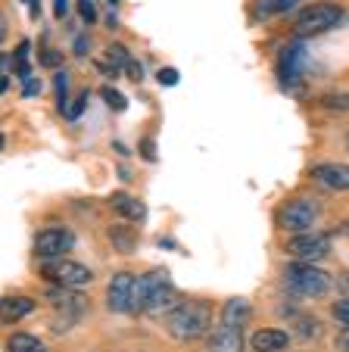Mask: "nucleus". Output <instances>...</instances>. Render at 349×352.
<instances>
[{"instance_id":"obj_29","label":"nucleus","mask_w":349,"mask_h":352,"mask_svg":"<svg viewBox=\"0 0 349 352\" xmlns=\"http://www.w3.org/2000/svg\"><path fill=\"white\" fill-rule=\"evenodd\" d=\"M85 103H87V91H81V94H78V100H75V107H69V109H66V119H78V116L85 113Z\"/></svg>"},{"instance_id":"obj_26","label":"nucleus","mask_w":349,"mask_h":352,"mask_svg":"<svg viewBox=\"0 0 349 352\" xmlns=\"http://www.w3.org/2000/svg\"><path fill=\"white\" fill-rule=\"evenodd\" d=\"M100 94H103V100H106V103H109V109H116V113H122V109L128 107V100L122 97V94L116 91V87H109V85H106Z\"/></svg>"},{"instance_id":"obj_13","label":"nucleus","mask_w":349,"mask_h":352,"mask_svg":"<svg viewBox=\"0 0 349 352\" xmlns=\"http://www.w3.org/2000/svg\"><path fill=\"white\" fill-rule=\"evenodd\" d=\"M309 175L315 184L328 187V190H349V166H343V162H321Z\"/></svg>"},{"instance_id":"obj_5","label":"nucleus","mask_w":349,"mask_h":352,"mask_svg":"<svg viewBox=\"0 0 349 352\" xmlns=\"http://www.w3.org/2000/svg\"><path fill=\"white\" fill-rule=\"evenodd\" d=\"M41 278L53 287H69V290H78V287H87L94 280V272L87 265L75 259H44L41 265Z\"/></svg>"},{"instance_id":"obj_3","label":"nucleus","mask_w":349,"mask_h":352,"mask_svg":"<svg viewBox=\"0 0 349 352\" xmlns=\"http://www.w3.org/2000/svg\"><path fill=\"white\" fill-rule=\"evenodd\" d=\"M284 280L297 296H324V293L334 287V278L328 272H321L318 265H309V262H290L284 268Z\"/></svg>"},{"instance_id":"obj_15","label":"nucleus","mask_w":349,"mask_h":352,"mask_svg":"<svg viewBox=\"0 0 349 352\" xmlns=\"http://www.w3.org/2000/svg\"><path fill=\"white\" fill-rule=\"evenodd\" d=\"M250 343L256 352H281V349H287L290 333L284 327H259Z\"/></svg>"},{"instance_id":"obj_20","label":"nucleus","mask_w":349,"mask_h":352,"mask_svg":"<svg viewBox=\"0 0 349 352\" xmlns=\"http://www.w3.org/2000/svg\"><path fill=\"white\" fill-rule=\"evenodd\" d=\"M7 352H47L34 333H13L7 340Z\"/></svg>"},{"instance_id":"obj_37","label":"nucleus","mask_w":349,"mask_h":352,"mask_svg":"<svg viewBox=\"0 0 349 352\" xmlns=\"http://www.w3.org/2000/svg\"><path fill=\"white\" fill-rule=\"evenodd\" d=\"M340 231H343V234H349V221H343V225H340Z\"/></svg>"},{"instance_id":"obj_8","label":"nucleus","mask_w":349,"mask_h":352,"mask_svg":"<svg viewBox=\"0 0 349 352\" xmlns=\"http://www.w3.org/2000/svg\"><path fill=\"white\" fill-rule=\"evenodd\" d=\"M72 246H75V234L63 225L44 228V231H38V237H34V253H38L41 259H63L66 253H72Z\"/></svg>"},{"instance_id":"obj_6","label":"nucleus","mask_w":349,"mask_h":352,"mask_svg":"<svg viewBox=\"0 0 349 352\" xmlns=\"http://www.w3.org/2000/svg\"><path fill=\"white\" fill-rule=\"evenodd\" d=\"M318 219V206L312 199H287L281 209H277V225L290 234H306Z\"/></svg>"},{"instance_id":"obj_12","label":"nucleus","mask_w":349,"mask_h":352,"mask_svg":"<svg viewBox=\"0 0 349 352\" xmlns=\"http://www.w3.org/2000/svg\"><path fill=\"white\" fill-rule=\"evenodd\" d=\"M209 352H244V327L222 321L209 333Z\"/></svg>"},{"instance_id":"obj_31","label":"nucleus","mask_w":349,"mask_h":352,"mask_svg":"<svg viewBox=\"0 0 349 352\" xmlns=\"http://www.w3.org/2000/svg\"><path fill=\"white\" fill-rule=\"evenodd\" d=\"M125 72H128V78H131V81H144V72H140V63L134 60V56H131V60H128Z\"/></svg>"},{"instance_id":"obj_23","label":"nucleus","mask_w":349,"mask_h":352,"mask_svg":"<svg viewBox=\"0 0 349 352\" xmlns=\"http://www.w3.org/2000/svg\"><path fill=\"white\" fill-rule=\"evenodd\" d=\"M53 81H56V109H60V113L63 116H66V103H69V97H66V91H69V75L66 72H56V78H53Z\"/></svg>"},{"instance_id":"obj_7","label":"nucleus","mask_w":349,"mask_h":352,"mask_svg":"<svg viewBox=\"0 0 349 352\" xmlns=\"http://www.w3.org/2000/svg\"><path fill=\"white\" fill-rule=\"evenodd\" d=\"M287 256H293V262H309V265H315L318 259H324V256L330 253V237L328 234H293V237L287 240Z\"/></svg>"},{"instance_id":"obj_11","label":"nucleus","mask_w":349,"mask_h":352,"mask_svg":"<svg viewBox=\"0 0 349 352\" xmlns=\"http://www.w3.org/2000/svg\"><path fill=\"white\" fill-rule=\"evenodd\" d=\"M303 63H306V47L299 44V41H293V44H287L277 54V81H281L284 87H293L299 78H303Z\"/></svg>"},{"instance_id":"obj_32","label":"nucleus","mask_w":349,"mask_h":352,"mask_svg":"<svg viewBox=\"0 0 349 352\" xmlns=\"http://www.w3.org/2000/svg\"><path fill=\"white\" fill-rule=\"evenodd\" d=\"M140 156H144V160H156V144H153L150 138L140 140Z\"/></svg>"},{"instance_id":"obj_10","label":"nucleus","mask_w":349,"mask_h":352,"mask_svg":"<svg viewBox=\"0 0 349 352\" xmlns=\"http://www.w3.org/2000/svg\"><path fill=\"white\" fill-rule=\"evenodd\" d=\"M47 299H50V306L56 309V312H63V327L60 331H66V324H72L78 315H85L87 302H91L85 293L69 290V287H50V290H47Z\"/></svg>"},{"instance_id":"obj_34","label":"nucleus","mask_w":349,"mask_h":352,"mask_svg":"<svg viewBox=\"0 0 349 352\" xmlns=\"http://www.w3.org/2000/svg\"><path fill=\"white\" fill-rule=\"evenodd\" d=\"M41 63H44V66H60V54H56V50H44Z\"/></svg>"},{"instance_id":"obj_4","label":"nucleus","mask_w":349,"mask_h":352,"mask_svg":"<svg viewBox=\"0 0 349 352\" xmlns=\"http://www.w3.org/2000/svg\"><path fill=\"white\" fill-rule=\"evenodd\" d=\"M340 19H343V7H337L330 0H321V3H309V7L299 10L293 32H297V38H315V34H324L328 28H334Z\"/></svg>"},{"instance_id":"obj_39","label":"nucleus","mask_w":349,"mask_h":352,"mask_svg":"<svg viewBox=\"0 0 349 352\" xmlns=\"http://www.w3.org/2000/svg\"><path fill=\"white\" fill-rule=\"evenodd\" d=\"M346 150H349V134H346Z\"/></svg>"},{"instance_id":"obj_35","label":"nucleus","mask_w":349,"mask_h":352,"mask_svg":"<svg viewBox=\"0 0 349 352\" xmlns=\"http://www.w3.org/2000/svg\"><path fill=\"white\" fill-rule=\"evenodd\" d=\"M66 10H69V3H66V0H56V7H53V13H56V19H63V16H66Z\"/></svg>"},{"instance_id":"obj_14","label":"nucleus","mask_w":349,"mask_h":352,"mask_svg":"<svg viewBox=\"0 0 349 352\" xmlns=\"http://www.w3.org/2000/svg\"><path fill=\"white\" fill-rule=\"evenodd\" d=\"M34 312L32 296H3L0 299V324H16Z\"/></svg>"},{"instance_id":"obj_38","label":"nucleus","mask_w":349,"mask_h":352,"mask_svg":"<svg viewBox=\"0 0 349 352\" xmlns=\"http://www.w3.org/2000/svg\"><path fill=\"white\" fill-rule=\"evenodd\" d=\"M0 150H3V134H0Z\"/></svg>"},{"instance_id":"obj_28","label":"nucleus","mask_w":349,"mask_h":352,"mask_svg":"<svg viewBox=\"0 0 349 352\" xmlns=\"http://www.w3.org/2000/svg\"><path fill=\"white\" fill-rule=\"evenodd\" d=\"M334 318L340 321L343 327H349V296H343L340 302H334Z\"/></svg>"},{"instance_id":"obj_36","label":"nucleus","mask_w":349,"mask_h":352,"mask_svg":"<svg viewBox=\"0 0 349 352\" xmlns=\"http://www.w3.org/2000/svg\"><path fill=\"white\" fill-rule=\"evenodd\" d=\"M7 32H10V25H7V16L0 13V44L7 41Z\"/></svg>"},{"instance_id":"obj_16","label":"nucleus","mask_w":349,"mask_h":352,"mask_svg":"<svg viewBox=\"0 0 349 352\" xmlns=\"http://www.w3.org/2000/svg\"><path fill=\"white\" fill-rule=\"evenodd\" d=\"M109 206H112V212H119L122 219L128 221V225L147 219V206L140 203L138 197H131V193H112V197H109Z\"/></svg>"},{"instance_id":"obj_25","label":"nucleus","mask_w":349,"mask_h":352,"mask_svg":"<svg viewBox=\"0 0 349 352\" xmlns=\"http://www.w3.org/2000/svg\"><path fill=\"white\" fill-rule=\"evenodd\" d=\"M106 60L112 63L116 69H125L128 66V60H131V54H128V47H122V44H109V50H106Z\"/></svg>"},{"instance_id":"obj_19","label":"nucleus","mask_w":349,"mask_h":352,"mask_svg":"<svg viewBox=\"0 0 349 352\" xmlns=\"http://www.w3.org/2000/svg\"><path fill=\"white\" fill-rule=\"evenodd\" d=\"M109 240H112V246L119 250V253H134L138 250V231H134L131 225H112L109 228Z\"/></svg>"},{"instance_id":"obj_21","label":"nucleus","mask_w":349,"mask_h":352,"mask_svg":"<svg viewBox=\"0 0 349 352\" xmlns=\"http://www.w3.org/2000/svg\"><path fill=\"white\" fill-rule=\"evenodd\" d=\"M28 56H32V44H28V41H22V44L16 47V54H13V69H16V75H19L22 81L32 78V66H28Z\"/></svg>"},{"instance_id":"obj_30","label":"nucleus","mask_w":349,"mask_h":352,"mask_svg":"<svg viewBox=\"0 0 349 352\" xmlns=\"http://www.w3.org/2000/svg\"><path fill=\"white\" fill-rule=\"evenodd\" d=\"M78 10H81V16H85V22H97V10H94L91 0H78Z\"/></svg>"},{"instance_id":"obj_27","label":"nucleus","mask_w":349,"mask_h":352,"mask_svg":"<svg viewBox=\"0 0 349 352\" xmlns=\"http://www.w3.org/2000/svg\"><path fill=\"white\" fill-rule=\"evenodd\" d=\"M178 78H181V75H178V69H169V66H165V69H159V72H156V81H159V85H162V87L178 85Z\"/></svg>"},{"instance_id":"obj_24","label":"nucleus","mask_w":349,"mask_h":352,"mask_svg":"<svg viewBox=\"0 0 349 352\" xmlns=\"http://www.w3.org/2000/svg\"><path fill=\"white\" fill-rule=\"evenodd\" d=\"M321 107L324 109H337V113H349V94H324Z\"/></svg>"},{"instance_id":"obj_1","label":"nucleus","mask_w":349,"mask_h":352,"mask_svg":"<svg viewBox=\"0 0 349 352\" xmlns=\"http://www.w3.org/2000/svg\"><path fill=\"white\" fill-rule=\"evenodd\" d=\"M178 302H181V296L165 268H153L144 278H138V287H134V312L169 315Z\"/></svg>"},{"instance_id":"obj_17","label":"nucleus","mask_w":349,"mask_h":352,"mask_svg":"<svg viewBox=\"0 0 349 352\" xmlns=\"http://www.w3.org/2000/svg\"><path fill=\"white\" fill-rule=\"evenodd\" d=\"M250 318H253V306L246 302L244 296H234V299H228V302L222 306V321H231V324L246 327L250 324Z\"/></svg>"},{"instance_id":"obj_22","label":"nucleus","mask_w":349,"mask_h":352,"mask_svg":"<svg viewBox=\"0 0 349 352\" xmlns=\"http://www.w3.org/2000/svg\"><path fill=\"white\" fill-rule=\"evenodd\" d=\"M297 333L303 340H315L318 333H321V324H318L312 315H303V318H297Z\"/></svg>"},{"instance_id":"obj_9","label":"nucleus","mask_w":349,"mask_h":352,"mask_svg":"<svg viewBox=\"0 0 349 352\" xmlns=\"http://www.w3.org/2000/svg\"><path fill=\"white\" fill-rule=\"evenodd\" d=\"M134 287H138V278L131 272H116L109 280V290H106V306L109 312L125 315L134 312Z\"/></svg>"},{"instance_id":"obj_33","label":"nucleus","mask_w":349,"mask_h":352,"mask_svg":"<svg viewBox=\"0 0 349 352\" xmlns=\"http://www.w3.org/2000/svg\"><path fill=\"white\" fill-rule=\"evenodd\" d=\"M337 349H340V352H349V327H343V331L337 333Z\"/></svg>"},{"instance_id":"obj_18","label":"nucleus","mask_w":349,"mask_h":352,"mask_svg":"<svg viewBox=\"0 0 349 352\" xmlns=\"http://www.w3.org/2000/svg\"><path fill=\"white\" fill-rule=\"evenodd\" d=\"M303 0H256L253 3V16L256 19H271V16H284L290 10H297Z\"/></svg>"},{"instance_id":"obj_2","label":"nucleus","mask_w":349,"mask_h":352,"mask_svg":"<svg viewBox=\"0 0 349 352\" xmlns=\"http://www.w3.org/2000/svg\"><path fill=\"white\" fill-rule=\"evenodd\" d=\"M165 331L169 337L181 340V343H193L212 333V309L203 299H181L178 306L165 315Z\"/></svg>"}]
</instances>
